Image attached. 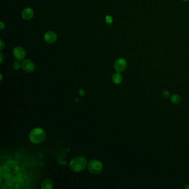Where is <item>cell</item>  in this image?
Returning a JSON list of instances; mask_svg holds the SVG:
<instances>
[{"mask_svg":"<svg viewBox=\"0 0 189 189\" xmlns=\"http://www.w3.org/2000/svg\"><path fill=\"white\" fill-rule=\"evenodd\" d=\"M87 163V160L84 158L78 156L72 160L69 164V167L73 171L80 172L86 168Z\"/></svg>","mask_w":189,"mask_h":189,"instance_id":"6da1fadb","label":"cell"},{"mask_svg":"<svg viewBox=\"0 0 189 189\" xmlns=\"http://www.w3.org/2000/svg\"><path fill=\"white\" fill-rule=\"evenodd\" d=\"M29 138L30 141L34 144H39L46 139V133L40 128L34 129L30 132Z\"/></svg>","mask_w":189,"mask_h":189,"instance_id":"7a4b0ae2","label":"cell"},{"mask_svg":"<svg viewBox=\"0 0 189 189\" xmlns=\"http://www.w3.org/2000/svg\"><path fill=\"white\" fill-rule=\"evenodd\" d=\"M103 164L98 160H92L88 164V169L93 174H99L103 170Z\"/></svg>","mask_w":189,"mask_h":189,"instance_id":"3957f363","label":"cell"},{"mask_svg":"<svg viewBox=\"0 0 189 189\" xmlns=\"http://www.w3.org/2000/svg\"><path fill=\"white\" fill-rule=\"evenodd\" d=\"M114 66L116 71L118 73H121L126 70L127 67V63L125 59L119 58L115 62Z\"/></svg>","mask_w":189,"mask_h":189,"instance_id":"277c9868","label":"cell"},{"mask_svg":"<svg viewBox=\"0 0 189 189\" xmlns=\"http://www.w3.org/2000/svg\"><path fill=\"white\" fill-rule=\"evenodd\" d=\"M13 55L16 59L18 61H22L25 58L26 52V50L21 47H16L13 50Z\"/></svg>","mask_w":189,"mask_h":189,"instance_id":"5b68a950","label":"cell"},{"mask_svg":"<svg viewBox=\"0 0 189 189\" xmlns=\"http://www.w3.org/2000/svg\"><path fill=\"white\" fill-rule=\"evenodd\" d=\"M22 67L26 72L31 73L34 70L35 66L32 61L29 59H26L22 63Z\"/></svg>","mask_w":189,"mask_h":189,"instance_id":"8992f818","label":"cell"},{"mask_svg":"<svg viewBox=\"0 0 189 189\" xmlns=\"http://www.w3.org/2000/svg\"><path fill=\"white\" fill-rule=\"evenodd\" d=\"M44 38H45V41L47 42L48 43L52 44L56 41L57 37V35L55 32L50 31V32H47L45 34Z\"/></svg>","mask_w":189,"mask_h":189,"instance_id":"52a82bcc","label":"cell"},{"mask_svg":"<svg viewBox=\"0 0 189 189\" xmlns=\"http://www.w3.org/2000/svg\"><path fill=\"white\" fill-rule=\"evenodd\" d=\"M34 15L33 9L30 7H27L24 9L21 13L22 18L25 20H28L31 19L32 17H34Z\"/></svg>","mask_w":189,"mask_h":189,"instance_id":"ba28073f","label":"cell"},{"mask_svg":"<svg viewBox=\"0 0 189 189\" xmlns=\"http://www.w3.org/2000/svg\"><path fill=\"white\" fill-rule=\"evenodd\" d=\"M53 183L50 179H46L42 182V189H51L53 188Z\"/></svg>","mask_w":189,"mask_h":189,"instance_id":"9c48e42d","label":"cell"},{"mask_svg":"<svg viewBox=\"0 0 189 189\" xmlns=\"http://www.w3.org/2000/svg\"><path fill=\"white\" fill-rule=\"evenodd\" d=\"M123 78L120 74L119 73H115L114 74L113 76H112V80L115 84H120L122 82Z\"/></svg>","mask_w":189,"mask_h":189,"instance_id":"30bf717a","label":"cell"},{"mask_svg":"<svg viewBox=\"0 0 189 189\" xmlns=\"http://www.w3.org/2000/svg\"><path fill=\"white\" fill-rule=\"evenodd\" d=\"M170 100L173 104H177L180 103L181 98L180 96L178 94H173L171 96Z\"/></svg>","mask_w":189,"mask_h":189,"instance_id":"8fae6325","label":"cell"},{"mask_svg":"<svg viewBox=\"0 0 189 189\" xmlns=\"http://www.w3.org/2000/svg\"><path fill=\"white\" fill-rule=\"evenodd\" d=\"M21 67H22V64L18 60L15 61V62L13 63V67L16 70L20 69Z\"/></svg>","mask_w":189,"mask_h":189,"instance_id":"7c38bea8","label":"cell"},{"mask_svg":"<svg viewBox=\"0 0 189 189\" xmlns=\"http://www.w3.org/2000/svg\"><path fill=\"white\" fill-rule=\"evenodd\" d=\"M105 21L107 22V23H109V24L112 23V22H113L112 18L111 16H107L106 17Z\"/></svg>","mask_w":189,"mask_h":189,"instance_id":"4fadbf2b","label":"cell"},{"mask_svg":"<svg viewBox=\"0 0 189 189\" xmlns=\"http://www.w3.org/2000/svg\"><path fill=\"white\" fill-rule=\"evenodd\" d=\"M162 94H163V97L164 98H168L169 96H170V93L168 90H165L162 93Z\"/></svg>","mask_w":189,"mask_h":189,"instance_id":"5bb4252c","label":"cell"},{"mask_svg":"<svg viewBox=\"0 0 189 189\" xmlns=\"http://www.w3.org/2000/svg\"><path fill=\"white\" fill-rule=\"evenodd\" d=\"M0 47H1V50H3V48H4V41L2 40V39H1V41H0Z\"/></svg>","mask_w":189,"mask_h":189,"instance_id":"9a60e30c","label":"cell"},{"mask_svg":"<svg viewBox=\"0 0 189 189\" xmlns=\"http://www.w3.org/2000/svg\"><path fill=\"white\" fill-rule=\"evenodd\" d=\"M0 58H1V63H2V62H3L4 59V57L2 53H0Z\"/></svg>","mask_w":189,"mask_h":189,"instance_id":"2e32d148","label":"cell"},{"mask_svg":"<svg viewBox=\"0 0 189 189\" xmlns=\"http://www.w3.org/2000/svg\"><path fill=\"white\" fill-rule=\"evenodd\" d=\"M4 27H5V25H4V23L2 22H1L0 23V29L3 30L4 28Z\"/></svg>","mask_w":189,"mask_h":189,"instance_id":"e0dca14e","label":"cell"},{"mask_svg":"<svg viewBox=\"0 0 189 189\" xmlns=\"http://www.w3.org/2000/svg\"><path fill=\"white\" fill-rule=\"evenodd\" d=\"M80 95L82 96H83L85 94V93H84V91L82 90V89H80Z\"/></svg>","mask_w":189,"mask_h":189,"instance_id":"ac0fdd59","label":"cell"},{"mask_svg":"<svg viewBox=\"0 0 189 189\" xmlns=\"http://www.w3.org/2000/svg\"><path fill=\"white\" fill-rule=\"evenodd\" d=\"M185 189H189V184H188V185H186V186H185Z\"/></svg>","mask_w":189,"mask_h":189,"instance_id":"d6986e66","label":"cell"},{"mask_svg":"<svg viewBox=\"0 0 189 189\" xmlns=\"http://www.w3.org/2000/svg\"><path fill=\"white\" fill-rule=\"evenodd\" d=\"M183 1H189V0H183Z\"/></svg>","mask_w":189,"mask_h":189,"instance_id":"ffe728a7","label":"cell"}]
</instances>
